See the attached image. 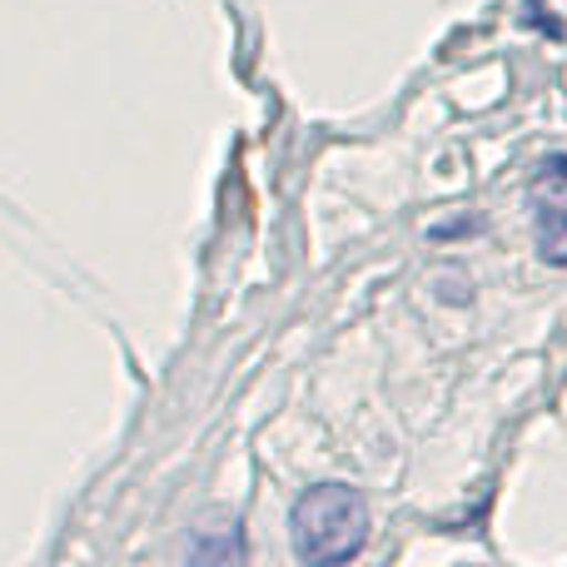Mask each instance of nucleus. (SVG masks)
I'll use <instances>...</instances> for the list:
<instances>
[{
	"mask_svg": "<svg viewBox=\"0 0 567 567\" xmlns=\"http://www.w3.org/2000/svg\"><path fill=\"white\" fill-rule=\"evenodd\" d=\"M289 538L303 563H343L369 543V503L349 483H319L293 503Z\"/></svg>",
	"mask_w": 567,
	"mask_h": 567,
	"instance_id": "f257e3e1",
	"label": "nucleus"
},
{
	"mask_svg": "<svg viewBox=\"0 0 567 567\" xmlns=\"http://www.w3.org/2000/svg\"><path fill=\"white\" fill-rule=\"evenodd\" d=\"M538 255L548 265H567V205L538 209Z\"/></svg>",
	"mask_w": 567,
	"mask_h": 567,
	"instance_id": "f03ea898",
	"label": "nucleus"
},
{
	"mask_svg": "<svg viewBox=\"0 0 567 567\" xmlns=\"http://www.w3.org/2000/svg\"><path fill=\"white\" fill-rule=\"evenodd\" d=\"M548 169H558V175H567V159H548Z\"/></svg>",
	"mask_w": 567,
	"mask_h": 567,
	"instance_id": "7ed1b4c3",
	"label": "nucleus"
}]
</instances>
